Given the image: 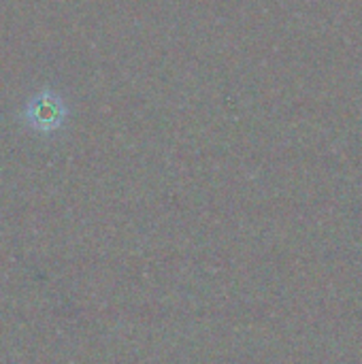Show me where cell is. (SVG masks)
I'll return each mask as SVG.
<instances>
[{"instance_id": "1", "label": "cell", "mask_w": 362, "mask_h": 364, "mask_svg": "<svg viewBox=\"0 0 362 364\" xmlns=\"http://www.w3.org/2000/svg\"><path fill=\"white\" fill-rule=\"evenodd\" d=\"M66 115H68L66 102L60 98L58 92H53L49 87L34 94L26 102V109H23L26 124L41 134H51V132L60 130L66 122Z\"/></svg>"}]
</instances>
